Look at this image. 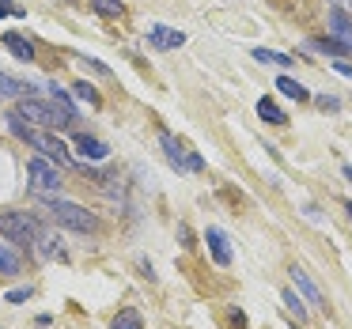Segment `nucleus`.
Returning <instances> with one entry per match:
<instances>
[{
    "label": "nucleus",
    "mask_w": 352,
    "mask_h": 329,
    "mask_svg": "<svg viewBox=\"0 0 352 329\" xmlns=\"http://www.w3.org/2000/svg\"><path fill=\"white\" fill-rule=\"evenodd\" d=\"M16 114L23 117V122H31L34 129H72V125H76L61 106H54V102H38V99H23L16 106Z\"/></svg>",
    "instance_id": "f03ea898"
},
{
    "label": "nucleus",
    "mask_w": 352,
    "mask_h": 329,
    "mask_svg": "<svg viewBox=\"0 0 352 329\" xmlns=\"http://www.w3.org/2000/svg\"><path fill=\"white\" fill-rule=\"evenodd\" d=\"M329 38H337L344 54H352V19L341 8H329Z\"/></svg>",
    "instance_id": "6e6552de"
},
{
    "label": "nucleus",
    "mask_w": 352,
    "mask_h": 329,
    "mask_svg": "<svg viewBox=\"0 0 352 329\" xmlns=\"http://www.w3.org/2000/svg\"><path fill=\"white\" fill-rule=\"evenodd\" d=\"M178 242H182L186 250H193V235H190V227H186V223L178 227Z\"/></svg>",
    "instance_id": "a878e982"
},
{
    "label": "nucleus",
    "mask_w": 352,
    "mask_h": 329,
    "mask_svg": "<svg viewBox=\"0 0 352 329\" xmlns=\"http://www.w3.org/2000/svg\"><path fill=\"white\" fill-rule=\"evenodd\" d=\"M205 242H208V250H212V261H216V265L228 269V265H231V246H228V235H223L220 227H208V231H205Z\"/></svg>",
    "instance_id": "9d476101"
},
{
    "label": "nucleus",
    "mask_w": 352,
    "mask_h": 329,
    "mask_svg": "<svg viewBox=\"0 0 352 329\" xmlns=\"http://www.w3.org/2000/svg\"><path fill=\"white\" fill-rule=\"evenodd\" d=\"M280 299H284V306H288V314H292V318L307 321V306H303V299H299V291H296V288H288Z\"/></svg>",
    "instance_id": "f3484780"
},
{
    "label": "nucleus",
    "mask_w": 352,
    "mask_h": 329,
    "mask_svg": "<svg viewBox=\"0 0 352 329\" xmlns=\"http://www.w3.org/2000/svg\"><path fill=\"white\" fill-rule=\"evenodd\" d=\"M27 174H31V190L38 193V197H61V174H57V167L46 159V155H34L31 167H27Z\"/></svg>",
    "instance_id": "39448f33"
},
{
    "label": "nucleus",
    "mask_w": 352,
    "mask_h": 329,
    "mask_svg": "<svg viewBox=\"0 0 352 329\" xmlns=\"http://www.w3.org/2000/svg\"><path fill=\"white\" fill-rule=\"evenodd\" d=\"M4 16H23V12H19V8H8V4H0V19H4Z\"/></svg>",
    "instance_id": "cd10ccee"
},
{
    "label": "nucleus",
    "mask_w": 352,
    "mask_h": 329,
    "mask_svg": "<svg viewBox=\"0 0 352 329\" xmlns=\"http://www.w3.org/2000/svg\"><path fill=\"white\" fill-rule=\"evenodd\" d=\"M333 69L341 72V76H352V65L349 61H333Z\"/></svg>",
    "instance_id": "bb28decb"
},
{
    "label": "nucleus",
    "mask_w": 352,
    "mask_h": 329,
    "mask_svg": "<svg viewBox=\"0 0 352 329\" xmlns=\"http://www.w3.org/2000/svg\"><path fill=\"white\" fill-rule=\"evenodd\" d=\"M337 106H341V102H337L333 95H322V99H318V110H329V114H333Z\"/></svg>",
    "instance_id": "393cba45"
},
{
    "label": "nucleus",
    "mask_w": 352,
    "mask_h": 329,
    "mask_svg": "<svg viewBox=\"0 0 352 329\" xmlns=\"http://www.w3.org/2000/svg\"><path fill=\"white\" fill-rule=\"evenodd\" d=\"M46 208H50V216H54V223H61V227H69V231H80V235H91V231H99V220H95L87 208L72 205V201L50 197Z\"/></svg>",
    "instance_id": "7ed1b4c3"
},
{
    "label": "nucleus",
    "mask_w": 352,
    "mask_h": 329,
    "mask_svg": "<svg viewBox=\"0 0 352 329\" xmlns=\"http://www.w3.org/2000/svg\"><path fill=\"white\" fill-rule=\"evenodd\" d=\"M0 235L16 246H27L34 250V238H38V223L27 212H0Z\"/></svg>",
    "instance_id": "20e7f679"
},
{
    "label": "nucleus",
    "mask_w": 352,
    "mask_h": 329,
    "mask_svg": "<svg viewBox=\"0 0 352 329\" xmlns=\"http://www.w3.org/2000/svg\"><path fill=\"white\" fill-rule=\"evenodd\" d=\"M254 61H261V65H280V69L296 65L288 54H276V49H254Z\"/></svg>",
    "instance_id": "a211bd4d"
},
{
    "label": "nucleus",
    "mask_w": 352,
    "mask_h": 329,
    "mask_svg": "<svg viewBox=\"0 0 352 329\" xmlns=\"http://www.w3.org/2000/svg\"><path fill=\"white\" fill-rule=\"evenodd\" d=\"M91 8L99 12V16H107V19H118L125 12V4L122 0H91Z\"/></svg>",
    "instance_id": "6ab92c4d"
},
{
    "label": "nucleus",
    "mask_w": 352,
    "mask_h": 329,
    "mask_svg": "<svg viewBox=\"0 0 352 329\" xmlns=\"http://www.w3.org/2000/svg\"><path fill=\"white\" fill-rule=\"evenodd\" d=\"M76 152L84 155V159H91V163H99V159H107L110 155V148L102 144V140H95V137H87V133H76Z\"/></svg>",
    "instance_id": "9b49d317"
},
{
    "label": "nucleus",
    "mask_w": 352,
    "mask_h": 329,
    "mask_svg": "<svg viewBox=\"0 0 352 329\" xmlns=\"http://www.w3.org/2000/svg\"><path fill=\"white\" fill-rule=\"evenodd\" d=\"M23 91H31V87L19 84V80H12L8 72H0V99H19Z\"/></svg>",
    "instance_id": "dca6fc26"
},
{
    "label": "nucleus",
    "mask_w": 352,
    "mask_h": 329,
    "mask_svg": "<svg viewBox=\"0 0 352 329\" xmlns=\"http://www.w3.org/2000/svg\"><path fill=\"white\" fill-rule=\"evenodd\" d=\"M258 114H261V122H269V125H288V114H284L269 95H265V99H258Z\"/></svg>",
    "instance_id": "f8f14e48"
},
{
    "label": "nucleus",
    "mask_w": 352,
    "mask_h": 329,
    "mask_svg": "<svg viewBox=\"0 0 352 329\" xmlns=\"http://www.w3.org/2000/svg\"><path fill=\"white\" fill-rule=\"evenodd\" d=\"M8 129L16 133L19 140H27L38 155H46L50 163H57V167H72V163H76L65 140H57L50 129H31V125H23V117H19V114H8Z\"/></svg>",
    "instance_id": "f257e3e1"
},
{
    "label": "nucleus",
    "mask_w": 352,
    "mask_h": 329,
    "mask_svg": "<svg viewBox=\"0 0 352 329\" xmlns=\"http://www.w3.org/2000/svg\"><path fill=\"white\" fill-rule=\"evenodd\" d=\"M72 91H76V99H80V102H87V106H99V95H95V87H91V84H84V80H80V84L72 87Z\"/></svg>",
    "instance_id": "4be33fe9"
},
{
    "label": "nucleus",
    "mask_w": 352,
    "mask_h": 329,
    "mask_svg": "<svg viewBox=\"0 0 352 329\" xmlns=\"http://www.w3.org/2000/svg\"><path fill=\"white\" fill-rule=\"evenodd\" d=\"M311 46H314V49H322V54H344V46H341L337 38H314Z\"/></svg>",
    "instance_id": "5701e85b"
},
{
    "label": "nucleus",
    "mask_w": 352,
    "mask_h": 329,
    "mask_svg": "<svg viewBox=\"0 0 352 329\" xmlns=\"http://www.w3.org/2000/svg\"><path fill=\"white\" fill-rule=\"evenodd\" d=\"M341 174H344V178H349V182H352V167H349V163H344V167H341Z\"/></svg>",
    "instance_id": "c85d7f7f"
},
{
    "label": "nucleus",
    "mask_w": 352,
    "mask_h": 329,
    "mask_svg": "<svg viewBox=\"0 0 352 329\" xmlns=\"http://www.w3.org/2000/svg\"><path fill=\"white\" fill-rule=\"evenodd\" d=\"M31 299V288H16V291H8V303H27Z\"/></svg>",
    "instance_id": "b1692460"
},
{
    "label": "nucleus",
    "mask_w": 352,
    "mask_h": 329,
    "mask_svg": "<svg viewBox=\"0 0 352 329\" xmlns=\"http://www.w3.org/2000/svg\"><path fill=\"white\" fill-rule=\"evenodd\" d=\"M110 329H144V318H140L137 310H118L114 321H110Z\"/></svg>",
    "instance_id": "2eb2a0df"
},
{
    "label": "nucleus",
    "mask_w": 352,
    "mask_h": 329,
    "mask_svg": "<svg viewBox=\"0 0 352 329\" xmlns=\"http://www.w3.org/2000/svg\"><path fill=\"white\" fill-rule=\"evenodd\" d=\"M50 91H54V106H61V110H65V114H69V117H72V122H76V117H80V114H76V106H72V102H69V95H65V91H61V87H57V84H54V87H50Z\"/></svg>",
    "instance_id": "412c9836"
},
{
    "label": "nucleus",
    "mask_w": 352,
    "mask_h": 329,
    "mask_svg": "<svg viewBox=\"0 0 352 329\" xmlns=\"http://www.w3.org/2000/svg\"><path fill=\"white\" fill-rule=\"evenodd\" d=\"M0 273H4V276H16L19 273V258L4 242H0Z\"/></svg>",
    "instance_id": "aec40b11"
},
{
    "label": "nucleus",
    "mask_w": 352,
    "mask_h": 329,
    "mask_svg": "<svg viewBox=\"0 0 352 329\" xmlns=\"http://www.w3.org/2000/svg\"><path fill=\"white\" fill-rule=\"evenodd\" d=\"M160 148L167 152V163L175 170H205V159H201V155H190L170 133H160Z\"/></svg>",
    "instance_id": "423d86ee"
},
{
    "label": "nucleus",
    "mask_w": 352,
    "mask_h": 329,
    "mask_svg": "<svg viewBox=\"0 0 352 329\" xmlns=\"http://www.w3.org/2000/svg\"><path fill=\"white\" fill-rule=\"evenodd\" d=\"M4 46H8L19 61H34V46L27 38H19V34H4Z\"/></svg>",
    "instance_id": "4468645a"
},
{
    "label": "nucleus",
    "mask_w": 352,
    "mask_h": 329,
    "mask_svg": "<svg viewBox=\"0 0 352 329\" xmlns=\"http://www.w3.org/2000/svg\"><path fill=\"white\" fill-rule=\"evenodd\" d=\"M288 273H292V288H296L299 295L307 299V303H314V306H326V295H322V288H318V284L311 280V276H307V269L292 265Z\"/></svg>",
    "instance_id": "0eeeda50"
},
{
    "label": "nucleus",
    "mask_w": 352,
    "mask_h": 329,
    "mask_svg": "<svg viewBox=\"0 0 352 329\" xmlns=\"http://www.w3.org/2000/svg\"><path fill=\"white\" fill-rule=\"evenodd\" d=\"M276 91H284L288 99H296V102H307V99H311V91H307L299 80H292V76H280V80H276Z\"/></svg>",
    "instance_id": "ddd939ff"
},
{
    "label": "nucleus",
    "mask_w": 352,
    "mask_h": 329,
    "mask_svg": "<svg viewBox=\"0 0 352 329\" xmlns=\"http://www.w3.org/2000/svg\"><path fill=\"white\" fill-rule=\"evenodd\" d=\"M148 42H152L155 49H178V46L186 42V34H182V31H175V27L155 23V27H148Z\"/></svg>",
    "instance_id": "1a4fd4ad"
},
{
    "label": "nucleus",
    "mask_w": 352,
    "mask_h": 329,
    "mask_svg": "<svg viewBox=\"0 0 352 329\" xmlns=\"http://www.w3.org/2000/svg\"><path fill=\"white\" fill-rule=\"evenodd\" d=\"M344 212H349V220H352V205H344Z\"/></svg>",
    "instance_id": "c756f323"
}]
</instances>
